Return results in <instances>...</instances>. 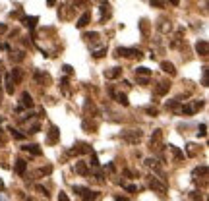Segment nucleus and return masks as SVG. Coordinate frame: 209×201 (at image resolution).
<instances>
[{"label": "nucleus", "mask_w": 209, "mask_h": 201, "mask_svg": "<svg viewBox=\"0 0 209 201\" xmlns=\"http://www.w3.org/2000/svg\"><path fill=\"white\" fill-rule=\"evenodd\" d=\"M142 137H143L142 130H126V131H122V139L128 141L130 145H135L139 139H142Z\"/></svg>", "instance_id": "1"}, {"label": "nucleus", "mask_w": 209, "mask_h": 201, "mask_svg": "<svg viewBox=\"0 0 209 201\" xmlns=\"http://www.w3.org/2000/svg\"><path fill=\"white\" fill-rule=\"evenodd\" d=\"M201 107H203V101H192L190 104H186V107H182V108H180V112H182V114H186V116H190V114H196Z\"/></svg>", "instance_id": "2"}, {"label": "nucleus", "mask_w": 209, "mask_h": 201, "mask_svg": "<svg viewBox=\"0 0 209 201\" xmlns=\"http://www.w3.org/2000/svg\"><path fill=\"white\" fill-rule=\"evenodd\" d=\"M116 56H124V58H142V50H138V49H116Z\"/></svg>", "instance_id": "3"}, {"label": "nucleus", "mask_w": 209, "mask_h": 201, "mask_svg": "<svg viewBox=\"0 0 209 201\" xmlns=\"http://www.w3.org/2000/svg\"><path fill=\"white\" fill-rule=\"evenodd\" d=\"M147 184H149V188L151 189H155V192H159V193H165L166 192V186L163 182H159L155 176H151V178H147Z\"/></svg>", "instance_id": "4"}, {"label": "nucleus", "mask_w": 209, "mask_h": 201, "mask_svg": "<svg viewBox=\"0 0 209 201\" xmlns=\"http://www.w3.org/2000/svg\"><path fill=\"white\" fill-rule=\"evenodd\" d=\"M58 137H60V131L56 126H50V130H49V135H46V143H50V145H54L56 141H58Z\"/></svg>", "instance_id": "5"}, {"label": "nucleus", "mask_w": 209, "mask_h": 201, "mask_svg": "<svg viewBox=\"0 0 209 201\" xmlns=\"http://www.w3.org/2000/svg\"><path fill=\"white\" fill-rule=\"evenodd\" d=\"M196 50H197V54H201V56H207V54H209V45H207V41H205V39L197 41V45H196Z\"/></svg>", "instance_id": "6"}, {"label": "nucleus", "mask_w": 209, "mask_h": 201, "mask_svg": "<svg viewBox=\"0 0 209 201\" xmlns=\"http://www.w3.org/2000/svg\"><path fill=\"white\" fill-rule=\"evenodd\" d=\"M111 97H114V99H116V103H120L122 107H128V97L124 93H116L114 89H111Z\"/></svg>", "instance_id": "7"}, {"label": "nucleus", "mask_w": 209, "mask_h": 201, "mask_svg": "<svg viewBox=\"0 0 209 201\" xmlns=\"http://www.w3.org/2000/svg\"><path fill=\"white\" fill-rule=\"evenodd\" d=\"M120 76H122V68H111V70L104 72V77L107 79H116Z\"/></svg>", "instance_id": "8"}, {"label": "nucleus", "mask_w": 209, "mask_h": 201, "mask_svg": "<svg viewBox=\"0 0 209 201\" xmlns=\"http://www.w3.org/2000/svg\"><path fill=\"white\" fill-rule=\"evenodd\" d=\"M89 22H91V14H89V12H85V14H83L81 18H80V19H77V22H76V27L83 29V27H85V25L89 23Z\"/></svg>", "instance_id": "9"}, {"label": "nucleus", "mask_w": 209, "mask_h": 201, "mask_svg": "<svg viewBox=\"0 0 209 201\" xmlns=\"http://www.w3.org/2000/svg\"><path fill=\"white\" fill-rule=\"evenodd\" d=\"M74 170H76L77 174H81V176H87V174H89V170H87V162H83V161H80V162H76Z\"/></svg>", "instance_id": "10"}, {"label": "nucleus", "mask_w": 209, "mask_h": 201, "mask_svg": "<svg viewBox=\"0 0 209 201\" xmlns=\"http://www.w3.org/2000/svg\"><path fill=\"white\" fill-rule=\"evenodd\" d=\"M169 89H170V83L161 81V83H157V87H155V95H165Z\"/></svg>", "instance_id": "11"}, {"label": "nucleus", "mask_w": 209, "mask_h": 201, "mask_svg": "<svg viewBox=\"0 0 209 201\" xmlns=\"http://www.w3.org/2000/svg\"><path fill=\"white\" fill-rule=\"evenodd\" d=\"M23 151H27V153H31V155H35V157H41V151L39 149V145H35V143H31V145H23Z\"/></svg>", "instance_id": "12"}, {"label": "nucleus", "mask_w": 209, "mask_h": 201, "mask_svg": "<svg viewBox=\"0 0 209 201\" xmlns=\"http://www.w3.org/2000/svg\"><path fill=\"white\" fill-rule=\"evenodd\" d=\"M101 19H99V22L101 23H104V18H108V15H111V6H108V4H101Z\"/></svg>", "instance_id": "13"}, {"label": "nucleus", "mask_w": 209, "mask_h": 201, "mask_svg": "<svg viewBox=\"0 0 209 201\" xmlns=\"http://www.w3.org/2000/svg\"><path fill=\"white\" fill-rule=\"evenodd\" d=\"M22 107L23 108H31V107H33V99H31L29 93H23L22 95Z\"/></svg>", "instance_id": "14"}, {"label": "nucleus", "mask_w": 209, "mask_h": 201, "mask_svg": "<svg viewBox=\"0 0 209 201\" xmlns=\"http://www.w3.org/2000/svg\"><path fill=\"white\" fill-rule=\"evenodd\" d=\"M22 22H23V25H25V27L35 29V25H37V18H35V15H31V18H29V15H27V18H23Z\"/></svg>", "instance_id": "15"}, {"label": "nucleus", "mask_w": 209, "mask_h": 201, "mask_svg": "<svg viewBox=\"0 0 209 201\" xmlns=\"http://www.w3.org/2000/svg\"><path fill=\"white\" fill-rule=\"evenodd\" d=\"M81 195H83V201H95L99 197V192H89V189H85Z\"/></svg>", "instance_id": "16"}, {"label": "nucleus", "mask_w": 209, "mask_h": 201, "mask_svg": "<svg viewBox=\"0 0 209 201\" xmlns=\"http://www.w3.org/2000/svg\"><path fill=\"white\" fill-rule=\"evenodd\" d=\"M25 168H27V162H25L23 158H18V161H15V172H18V174H23Z\"/></svg>", "instance_id": "17"}, {"label": "nucleus", "mask_w": 209, "mask_h": 201, "mask_svg": "<svg viewBox=\"0 0 209 201\" xmlns=\"http://www.w3.org/2000/svg\"><path fill=\"white\" fill-rule=\"evenodd\" d=\"M169 149H170V153H172V155H174V158H176V161H182V158H184V151H180L178 147L169 145Z\"/></svg>", "instance_id": "18"}, {"label": "nucleus", "mask_w": 209, "mask_h": 201, "mask_svg": "<svg viewBox=\"0 0 209 201\" xmlns=\"http://www.w3.org/2000/svg\"><path fill=\"white\" fill-rule=\"evenodd\" d=\"M161 68H163V72H166V73H170V76H174V73H176V70H174V66H172L170 62H161Z\"/></svg>", "instance_id": "19"}, {"label": "nucleus", "mask_w": 209, "mask_h": 201, "mask_svg": "<svg viewBox=\"0 0 209 201\" xmlns=\"http://www.w3.org/2000/svg\"><path fill=\"white\" fill-rule=\"evenodd\" d=\"M194 176H203V178H207V165L197 166L196 170H194Z\"/></svg>", "instance_id": "20"}, {"label": "nucleus", "mask_w": 209, "mask_h": 201, "mask_svg": "<svg viewBox=\"0 0 209 201\" xmlns=\"http://www.w3.org/2000/svg\"><path fill=\"white\" fill-rule=\"evenodd\" d=\"M10 77H12L14 81H22L23 73H22V70H19V68H14V70H12V73H10Z\"/></svg>", "instance_id": "21"}, {"label": "nucleus", "mask_w": 209, "mask_h": 201, "mask_svg": "<svg viewBox=\"0 0 209 201\" xmlns=\"http://www.w3.org/2000/svg\"><path fill=\"white\" fill-rule=\"evenodd\" d=\"M14 81H12V77H10V73H8V76H6V93H10V95H12L14 93Z\"/></svg>", "instance_id": "22"}, {"label": "nucleus", "mask_w": 209, "mask_h": 201, "mask_svg": "<svg viewBox=\"0 0 209 201\" xmlns=\"http://www.w3.org/2000/svg\"><path fill=\"white\" fill-rule=\"evenodd\" d=\"M159 31H161V33H166V31H170V22L163 19V22L159 23Z\"/></svg>", "instance_id": "23"}, {"label": "nucleus", "mask_w": 209, "mask_h": 201, "mask_svg": "<svg viewBox=\"0 0 209 201\" xmlns=\"http://www.w3.org/2000/svg\"><path fill=\"white\" fill-rule=\"evenodd\" d=\"M104 54H107V46H101V49L93 50V56H95V58H103Z\"/></svg>", "instance_id": "24"}, {"label": "nucleus", "mask_w": 209, "mask_h": 201, "mask_svg": "<svg viewBox=\"0 0 209 201\" xmlns=\"http://www.w3.org/2000/svg\"><path fill=\"white\" fill-rule=\"evenodd\" d=\"M139 29H142L143 35L149 33V22H147V19H142V23H139Z\"/></svg>", "instance_id": "25"}, {"label": "nucleus", "mask_w": 209, "mask_h": 201, "mask_svg": "<svg viewBox=\"0 0 209 201\" xmlns=\"http://www.w3.org/2000/svg\"><path fill=\"white\" fill-rule=\"evenodd\" d=\"M184 201H200V193H197V192H190V193L186 195Z\"/></svg>", "instance_id": "26"}, {"label": "nucleus", "mask_w": 209, "mask_h": 201, "mask_svg": "<svg viewBox=\"0 0 209 201\" xmlns=\"http://www.w3.org/2000/svg\"><path fill=\"white\" fill-rule=\"evenodd\" d=\"M135 73H138V76H151V70L149 68H135Z\"/></svg>", "instance_id": "27"}, {"label": "nucleus", "mask_w": 209, "mask_h": 201, "mask_svg": "<svg viewBox=\"0 0 209 201\" xmlns=\"http://www.w3.org/2000/svg\"><path fill=\"white\" fill-rule=\"evenodd\" d=\"M186 151H188V155H190V157H194L196 153H197V149H196V145H194V143H188Z\"/></svg>", "instance_id": "28"}, {"label": "nucleus", "mask_w": 209, "mask_h": 201, "mask_svg": "<svg viewBox=\"0 0 209 201\" xmlns=\"http://www.w3.org/2000/svg\"><path fill=\"white\" fill-rule=\"evenodd\" d=\"M10 134H12L14 137H15V139H23V134H19V130H14V128H10Z\"/></svg>", "instance_id": "29"}, {"label": "nucleus", "mask_w": 209, "mask_h": 201, "mask_svg": "<svg viewBox=\"0 0 209 201\" xmlns=\"http://www.w3.org/2000/svg\"><path fill=\"white\" fill-rule=\"evenodd\" d=\"M85 39H87V41H91V43H97L99 35H97V33H87V35H85Z\"/></svg>", "instance_id": "30"}, {"label": "nucleus", "mask_w": 209, "mask_h": 201, "mask_svg": "<svg viewBox=\"0 0 209 201\" xmlns=\"http://www.w3.org/2000/svg\"><path fill=\"white\" fill-rule=\"evenodd\" d=\"M205 130H207V126H205V124H201V126H200V130H197V135H201V137H203V135L207 134Z\"/></svg>", "instance_id": "31"}, {"label": "nucleus", "mask_w": 209, "mask_h": 201, "mask_svg": "<svg viewBox=\"0 0 209 201\" xmlns=\"http://www.w3.org/2000/svg\"><path fill=\"white\" fill-rule=\"evenodd\" d=\"M151 4L157 6V8H163V6H165V0H151Z\"/></svg>", "instance_id": "32"}, {"label": "nucleus", "mask_w": 209, "mask_h": 201, "mask_svg": "<svg viewBox=\"0 0 209 201\" xmlns=\"http://www.w3.org/2000/svg\"><path fill=\"white\" fill-rule=\"evenodd\" d=\"M37 192H41V195H45V197H49V189H46V188L37 186Z\"/></svg>", "instance_id": "33"}, {"label": "nucleus", "mask_w": 209, "mask_h": 201, "mask_svg": "<svg viewBox=\"0 0 209 201\" xmlns=\"http://www.w3.org/2000/svg\"><path fill=\"white\" fill-rule=\"evenodd\" d=\"M145 112H147L149 116H157V108H151V107H147V108H145Z\"/></svg>", "instance_id": "34"}, {"label": "nucleus", "mask_w": 209, "mask_h": 201, "mask_svg": "<svg viewBox=\"0 0 209 201\" xmlns=\"http://www.w3.org/2000/svg\"><path fill=\"white\" fill-rule=\"evenodd\" d=\"M39 130H41V126H39V124H33V126H31V131H29V134H37Z\"/></svg>", "instance_id": "35"}, {"label": "nucleus", "mask_w": 209, "mask_h": 201, "mask_svg": "<svg viewBox=\"0 0 209 201\" xmlns=\"http://www.w3.org/2000/svg\"><path fill=\"white\" fill-rule=\"evenodd\" d=\"M58 201H70V199H68V195H66L64 192H60V195H58Z\"/></svg>", "instance_id": "36"}, {"label": "nucleus", "mask_w": 209, "mask_h": 201, "mask_svg": "<svg viewBox=\"0 0 209 201\" xmlns=\"http://www.w3.org/2000/svg\"><path fill=\"white\" fill-rule=\"evenodd\" d=\"M0 143H2V145L6 143V135H4V131H2V130H0Z\"/></svg>", "instance_id": "37"}, {"label": "nucleus", "mask_w": 209, "mask_h": 201, "mask_svg": "<svg viewBox=\"0 0 209 201\" xmlns=\"http://www.w3.org/2000/svg\"><path fill=\"white\" fill-rule=\"evenodd\" d=\"M166 2H170L172 6H178V4H180V0H166Z\"/></svg>", "instance_id": "38"}, {"label": "nucleus", "mask_w": 209, "mask_h": 201, "mask_svg": "<svg viewBox=\"0 0 209 201\" xmlns=\"http://www.w3.org/2000/svg\"><path fill=\"white\" fill-rule=\"evenodd\" d=\"M64 72L66 73H72V66H64Z\"/></svg>", "instance_id": "39"}, {"label": "nucleus", "mask_w": 209, "mask_h": 201, "mask_svg": "<svg viewBox=\"0 0 209 201\" xmlns=\"http://www.w3.org/2000/svg\"><path fill=\"white\" fill-rule=\"evenodd\" d=\"M8 27H6V25H4V23H0V33H4V31H6Z\"/></svg>", "instance_id": "40"}, {"label": "nucleus", "mask_w": 209, "mask_h": 201, "mask_svg": "<svg viewBox=\"0 0 209 201\" xmlns=\"http://www.w3.org/2000/svg\"><path fill=\"white\" fill-rule=\"evenodd\" d=\"M114 201H130V199H128V197H120V195H118V197L114 199Z\"/></svg>", "instance_id": "41"}, {"label": "nucleus", "mask_w": 209, "mask_h": 201, "mask_svg": "<svg viewBox=\"0 0 209 201\" xmlns=\"http://www.w3.org/2000/svg\"><path fill=\"white\" fill-rule=\"evenodd\" d=\"M46 4H49V6H54V4H56V0H46Z\"/></svg>", "instance_id": "42"}, {"label": "nucleus", "mask_w": 209, "mask_h": 201, "mask_svg": "<svg viewBox=\"0 0 209 201\" xmlns=\"http://www.w3.org/2000/svg\"><path fill=\"white\" fill-rule=\"evenodd\" d=\"M0 201H4V197H2V195H0Z\"/></svg>", "instance_id": "43"}, {"label": "nucleus", "mask_w": 209, "mask_h": 201, "mask_svg": "<svg viewBox=\"0 0 209 201\" xmlns=\"http://www.w3.org/2000/svg\"><path fill=\"white\" fill-rule=\"evenodd\" d=\"M29 201H31V199H29Z\"/></svg>", "instance_id": "44"}]
</instances>
